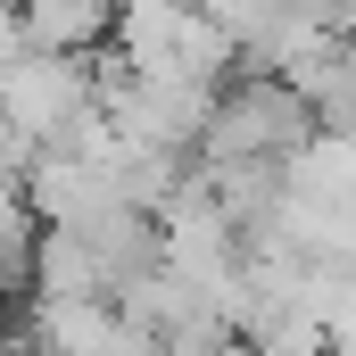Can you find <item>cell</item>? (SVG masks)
Returning a JSON list of instances; mask_svg holds the SVG:
<instances>
[{
	"label": "cell",
	"mask_w": 356,
	"mask_h": 356,
	"mask_svg": "<svg viewBox=\"0 0 356 356\" xmlns=\"http://www.w3.org/2000/svg\"><path fill=\"white\" fill-rule=\"evenodd\" d=\"M323 141L307 91L290 75H224L216 83V116H207V158H307Z\"/></svg>",
	"instance_id": "1"
},
{
	"label": "cell",
	"mask_w": 356,
	"mask_h": 356,
	"mask_svg": "<svg viewBox=\"0 0 356 356\" xmlns=\"http://www.w3.org/2000/svg\"><path fill=\"white\" fill-rule=\"evenodd\" d=\"M0 108H8V124H17L33 149H75V133L99 116L91 58H67V50H25V58L0 75Z\"/></svg>",
	"instance_id": "2"
},
{
	"label": "cell",
	"mask_w": 356,
	"mask_h": 356,
	"mask_svg": "<svg viewBox=\"0 0 356 356\" xmlns=\"http://www.w3.org/2000/svg\"><path fill=\"white\" fill-rule=\"evenodd\" d=\"M207 8L249 75H298L340 33V0H207Z\"/></svg>",
	"instance_id": "3"
},
{
	"label": "cell",
	"mask_w": 356,
	"mask_h": 356,
	"mask_svg": "<svg viewBox=\"0 0 356 356\" xmlns=\"http://www.w3.org/2000/svg\"><path fill=\"white\" fill-rule=\"evenodd\" d=\"M25 17V42L33 50H67V58H91L116 42V0H17Z\"/></svg>",
	"instance_id": "4"
},
{
	"label": "cell",
	"mask_w": 356,
	"mask_h": 356,
	"mask_svg": "<svg viewBox=\"0 0 356 356\" xmlns=\"http://www.w3.org/2000/svg\"><path fill=\"white\" fill-rule=\"evenodd\" d=\"M290 83L307 91V108H315V124L332 141H356V33H332Z\"/></svg>",
	"instance_id": "5"
},
{
	"label": "cell",
	"mask_w": 356,
	"mask_h": 356,
	"mask_svg": "<svg viewBox=\"0 0 356 356\" xmlns=\"http://www.w3.org/2000/svg\"><path fill=\"white\" fill-rule=\"evenodd\" d=\"M25 50H33V42H25V17H17V0H0V75H8Z\"/></svg>",
	"instance_id": "6"
},
{
	"label": "cell",
	"mask_w": 356,
	"mask_h": 356,
	"mask_svg": "<svg viewBox=\"0 0 356 356\" xmlns=\"http://www.w3.org/2000/svg\"><path fill=\"white\" fill-rule=\"evenodd\" d=\"M116 8H124V0H116Z\"/></svg>",
	"instance_id": "7"
}]
</instances>
